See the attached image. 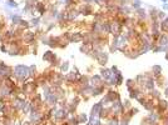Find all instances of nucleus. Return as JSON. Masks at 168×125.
Here are the masks:
<instances>
[{
	"instance_id": "obj_1",
	"label": "nucleus",
	"mask_w": 168,
	"mask_h": 125,
	"mask_svg": "<svg viewBox=\"0 0 168 125\" xmlns=\"http://www.w3.org/2000/svg\"><path fill=\"white\" fill-rule=\"evenodd\" d=\"M13 78L18 84L29 80V66L25 64H16L13 66Z\"/></svg>"
},
{
	"instance_id": "obj_2",
	"label": "nucleus",
	"mask_w": 168,
	"mask_h": 125,
	"mask_svg": "<svg viewBox=\"0 0 168 125\" xmlns=\"http://www.w3.org/2000/svg\"><path fill=\"white\" fill-rule=\"evenodd\" d=\"M36 39H38V33L34 29H28L21 34V41L25 45H34L36 44Z\"/></svg>"
},
{
	"instance_id": "obj_3",
	"label": "nucleus",
	"mask_w": 168,
	"mask_h": 125,
	"mask_svg": "<svg viewBox=\"0 0 168 125\" xmlns=\"http://www.w3.org/2000/svg\"><path fill=\"white\" fill-rule=\"evenodd\" d=\"M80 73L78 71L77 68H74L73 71H68L67 74H65V84L67 85H70V86H75L78 83V80H79V78H80Z\"/></svg>"
},
{
	"instance_id": "obj_4",
	"label": "nucleus",
	"mask_w": 168,
	"mask_h": 125,
	"mask_svg": "<svg viewBox=\"0 0 168 125\" xmlns=\"http://www.w3.org/2000/svg\"><path fill=\"white\" fill-rule=\"evenodd\" d=\"M111 110H112V114L115 115V116H120V115H123L126 113V108L123 105L122 99H118V100L113 101L111 104Z\"/></svg>"
},
{
	"instance_id": "obj_5",
	"label": "nucleus",
	"mask_w": 168,
	"mask_h": 125,
	"mask_svg": "<svg viewBox=\"0 0 168 125\" xmlns=\"http://www.w3.org/2000/svg\"><path fill=\"white\" fill-rule=\"evenodd\" d=\"M79 16H80V11H79L78 6H73L70 8L69 10H67V21H68V24L77 23Z\"/></svg>"
},
{
	"instance_id": "obj_6",
	"label": "nucleus",
	"mask_w": 168,
	"mask_h": 125,
	"mask_svg": "<svg viewBox=\"0 0 168 125\" xmlns=\"http://www.w3.org/2000/svg\"><path fill=\"white\" fill-rule=\"evenodd\" d=\"M93 59L98 63L99 65H102V68H103V66L107 65V63L109 60V53L105 51V50H100V51H98L95 55L93 56Z\"/></svg>"
},
{
	"instance_id": "obj_7",
	"label": "nucleus",
	"mask_w": 168,
	"mask_h": 125,
	"mask_svg": "<svg viewBox=\"0 0 168 125\" xmlns=\"http://www.w3.org/2000/svg\"><path fill=\"white\" fill-rule=\"evenodd\" d=\"M79 11H80V15H83L84 18H87V16H91V15L94 14V8L92 4H80L79 6Z\"/></svg>"
},
{
	"instance_id": "obj_8",
	"label": "nucleus",
	"mask_w": 168,
	"mask_h": 125,
	"mask_svg": "<svg viewBox=\"0 0 168 125\" xmlns=\"http://www.w3.org/2000/svg\"><path fill=\"white\" fill-rule=\"evenodd\" d=\"M83 39H84V33L82 30L69 31V38H68V41L69 43H82Z\"/></svg>"
},
{
	"instance_id": "obj_9",
	"label": "nucleus",
	"mask_w": 168,
	"mask_h": 125,
	"mask_svg": "<svg viewBox=\"0 0 168 125\" xmlns=\"http://www.w3.org/2000/svg\"><path fill=\"white\" fill-rule=\"evenodd\" d=\"M35 10H36V13H39L40 18H44L45 15L48 14V5H47V3L43 1V0H39L36 3V5H35Z\"/></svg>"
},
{
	"instance_id": "obj_10",
	"label": "nucleus",
	"mask_w": 168,
	"mask_h": 125,
	"mask_svg": "<svg viewBox=\"0 0 168 125\" xmlns=\"http://www.w3.org/2000/svg\"><path fill=\"white\" fill-rule=\"evenodd\" d=\"M63 41V36L62 35H58V36H49V40H48V45L50 49H56L60 46V44Z\"/></svg>"
},
{
	"instance_id": "obj_11",
	"label": "nucleus",
	"mask_w": 168,
	"mask_h": 125,
	"mask_svg": "<svg viewBox=\"0 0 168 125\" xmlns=\"http://www.w3.org/2000/svg\"><path fill=\"white\" fill-rule=\"evenodd\" d=\"M156 89V80H154V78L152 77V74H148L147 77V80H146V83L143 85V90L144 91H151Z\"/></svg>"
},
{
	"instance_id": "obj_12",
	"label": "nucleus",
	"mask_w": 168,
	"mask_h": 125,
	"mask_svg": "<svg viewBox=\"0 0 168 125\" xmlns=\"http://www.w3.org/2000/svg\"><path fill=\"white\" fill-rule=\"evenodd\" d=\"M9 19L11 21V28H16V26H19L20 21L23 20V16L19 13H10L9 14Z\"/></svg>"
},
{
	"instance_id": "obj_13",
	"label": "nucleus",
	"mask_w": 168,
	"mask_h": 125,
	"mask_svg": "<svg viewBox=\"0 0 168 125\" xmlns=\"http://www.w3.org/2000/svg\"><path fill=\"white\" fill-rule=\"evenodd\" d=\"M104 84V80L102 79V77L99 74H93L91 75V79H89V85H92L93 88L94 86H99V85H103Z\"/></svg>"
},
{
	"instance_id": "obj_14",
	"label": "nucleus",
	"mask_w": 168,
	"mask_h": 125,
	"mask_svg": "<svg viewBox=\"0 0 168 125\" xmlns=\"http://www.w3.org/2000/svg\"><path fill=\"white\" fill-rule=\"evenodd\" d=\"M99 73H100L99 75L102 77V79H103L104 81H108V80L113 77V73H112V70H111V68H105V66H103Z\"/></svg>"
},
{
	"instance_id": "obj_15",
	"label": "nucleus",
	"mask_w": 168,
	"mask_h": 125,
	"mask_svg": "<svg viewBox=\"0 0 168 125\" xmlns=\"http://www.w3.org/2000/svg\"><path fill=\"white\" fill-rule=\"evenodd\" d=\"M103 108H104V105L102 104L100 101H99V103H95V104L92 106L91 114H89V115H93V116H98V118H99V114H100V111L103 110Z\"/></svg>"
},
{
	"instance_id": "obj_16",
	"label": "nucleus",
	"mask_w": 168,
	"mask_h": 125,
	"mask_svg": "<svg viewBox=\"0 0 168 125\" xmlns=\"http://www.w3.org/2000/svg\"><path fill=\"white\" fill-rule=\"evenodd\" d=\"M134 11H135L134 15H135V19H137V20L146 21V19L148 18V13L146 11V9H143V6L139 8V9H137V10H134Z\"/></svg>"
},
{
	"instance_id": "obj_17",
	"label": "nucleus",
	"mask_w": 168,
	"mask_h": 125,
	"mask_svg": "<svg viewBox=\"0 0 168 125\" xmlns=\"http://www.w3.org/2000/svg\"><path fill=\"white\" fill-rule=\"evenodd\" d=\"M29 24H30V29L38 30V29L40 28V24H42V18L40 16H33L29 20Z\"/></svg>"
},
{
	"instance_id": "obj_18",
	"label": "nucleus",
	"mask_w": 168,
	"mask_h": 125,
	"mask_svg": "<svg viewBox=\"0 0 168 125\" xmlns=\"http://www.w3.org/2000/svg\"><path fill=\"white\" fill-rule=\"evenodd\" d=\"M107 85H105V81L103 85H99V86H94L93 88V93H92V96H99V95H102L104 91H107Z\"/></svg>"
},
{
	"instance_id": "obj_19",
	"label": "nucleus",
	"mask_w": 168,
	"mask_h": 125,
	"mask_svg": "<svg viewBox=\"0 0 168 125\" xmlns=\"http://www.w3.org/2000/svg\"><path fill=\"white\" fill-rule=\"evenodd\" d=\"M0 70H3L5 74H7V77H13V66H10V65H8L7 63L4 61H0Z\"/></svg>"
},
{
	"instance_id": "obj_20",
	"label": "nucleus",
	"mask_w": 168,
	"mask_h": 125,
	"mask_svg": "<svg viewBox=\"0 0 168 125\" xmlns=\"http://www.w3.org/2000/svg\"><path fill=\"white\" fill-rule=\"evenodd\" d=\"M89 79H91V75H87V74L83 75V74H82L75 86H85V85H89Z\"/></svg>"
},
{
	"instance_id": "obj_21",
	"label": "nucleus",
	"mask_w": 168,
	"mask_h": 125,
	"mask_svg": "<svg viewBox=\"0 0 168 125\" xmlns=\"http://www.w3.org/2000/svg\"><path fill=\"white\" fill-rule=\"evenodd\" d=\"M147 77H148V74H139V75H137L135 79H134L135 80V85L143 88V85H144L146 80H147Z\"/></svg>"
},
{
	"instance_id": "obj_22",
	"label": "nucleus",
	"mask_w": 168,
	"mask_h": 125,
	"mask_svg": "<svg viewBox=\"0 0 168 125\" xmlns=\"http://www.w3.org/2000/svg\"><path fill=\"white\" fill-rule=\"evenodd\" d=\"M55 21L58 23V24H64V23H68L67 21V10H60L59 11V14H58V16H56Z\"/></svg>"
},
{
	"instance_id": "obj_23",
	"label": "nucleus",
	"mask_w": 168,
	"mask_h": 125,
	"mask_svg": "<svg viewBox=\"0 0 168 125\" xmlns=\"http://www.w3.org/2000/svg\"><path fill=\"white\" fill-rule=\"evenodd\" d=\"M77 118H78L79 125H85L89 121V115H87L85 113H79V114H77Z\"/></svg>"
},
{
	"instance_id": "obj_24",
	"label": "nucleus",
	"mask_w": 168,
	"mask_h": 125,
	"mask_svg": "<svg viewBox=\"0 0 168 125\" xmlns=\"http://www.w3.org/2000/svg\"><path fill=\"white\" fill-rule=\"evenodd\" d=\"M107 123L105 125H119V116H115V115H111L109 118L105 120Z\"/></svg>"
},
{
	"instance_id": "obj_25",
	"label": "nucleus",
	"mask_w": 168,
	"mask_h": 125,
	"mask_svg": "<svg viewBox=\"0 0 168 125\" xmlns=\"http://www.w3.org/2000/svg\"><path fill=\"white\" fill-rule=\"evenodd\" d=\"M38 75V71H36V66L35 65H29V80H33L35 79Z\"/></svg>"
},
{
	"instance_id": "obj_26",
	"label": "nucleus",
	"mask_w": 168,
	"mask_h": 125,
	"mask_svg": "<svg viewBox=\"0 0 168 125\" xmlns=\"http://www.w3.org/2000/svg\"><path fill=\"white\" fill-rule=\"evenodd\" d=\"M69 68H70V63L69 61H62L60 65H59V71L60 73H68L69 71Z\"/></svg>"
},
{
	"instance_id": "obj_27",
	"label": "nucleus",
	"mask_w": 168,
	"mask_h": 125,
	"mask_svg": "<svg viewBox=\"0 0 168 125\" xmlns=\"http://www.w3.org/2000/svg\"><path fill=\"white\" fill-rule=\"evenodd\" d=\"M147 94H148V95H149L151 98H152V99H154L156 101H157L158 99H161V98H162V96H161V91L157 90V89H153V90L148 91Z\"/></svg>"
},
{
	"instance_id": "obj_28",
	"label": "nucleus",
	"mask_w": 168,
	"mask_h": 125,
	"mask_svg": "<svg viewBox=\"0 0 168 125\" xmlns=\"http://www.w3.org/2000/svg\"><path fill=\"white\" fill-rule=\"evenodd\" d=\"M162 75V66L161 65H154L152 68V77L157 78V77H161Z\"/></svg>"
},
{
	"instance_id": "obj_29",
	"label": "nucleus",
	"mask_w": 168,
	"mask_h": 125,
	"mask_svg": "<svg viewBox=\"0 0 168 125\" xmlns=\"http://www.w3.org/2000/svg\"><path fill=\"white\" fill-rule=\"evenodd\" d=\"M129 121H131V118L127 115L126 113H124L123 115L119 116V125H131L129 124Z\"/></svg>"
},
{
	"instance_id": "obj_30",
	"label": "nucleus",
	"mask_w": 168,
	"mask_h": 125,
	"mask_svg": "<svg viewBox=\"0 0 168 125\" xmlns=\"http://www.w3.org/2000/svg\"><path fill=\"white\" fill-rule=\"evenodd\" d=\"M5 5H7L8 9H18L19 8V3H16L15 0H7Z\"/></svg>"
},
{
	"instance_id": "obj_31",
	"label": "nucleus",
	"mask_w": 168,
	"mask_h": 125,
	"mask_svg": "<svg viewBox=\"0 0 168 125\" xmlns=\"http://www.w3.org/2000/svg\"><path fill=\"white\" fill-rule=\"evenodd\" d=\"M126 114H127V115H128V116H129L131 119H132V118L134 116V115H135V114H138V109H137V108H133V106H132V108L127 109V110H126Z\"/></svg>"
},
{
	"instance_id": "obj_32",
	"label": "nucleus",
	"mask_w": 168,
	"mask_h": 125,
	"mask_svg": "<svg viewBox=\"0 0 168 125\" xmlns=\"http://www.w3.org/2000/svg\"><path fill=\"white\" fill-rule=\"evenodd\" d=\"M142 1L140 0H132L131 1V8L132 9H134V10H137V9H139V8H142Z\"/></svg>"
},
{
	"instance_id": "obj_33",
	"label": "nucleus",
	"mask_w": 168,
	"mask_h": 125,
	"mask_svg": "<svg viewBox=\"0 0 168 125\" xmlns=\"http://www.w3.org/2000/svg\"><path fill=\"white\" fill-rule=\"evenodd\" d=\"M126 86H127V89H128V91L131 90V89H133L134 86H135V80L134 79H127Z\"/></svg>"
},
{
	"instance_id": "obj_34",
	"label": "nucleus",
	"mask_w": 168,
	"mask_h": 125,
	"mask_svg": "<svg viewBox=\"0 0 168 125\" xmlns=\"http://www.w3.org/2000/svg\"><path fill=\"white\" fill-rule=\"evenodd\" d=\"M115 77V86H119V85H122L123 83V75H122V71L117 74V75H114Z\"/></svg>"
},
{
	"instance_id": "obj_35",
	"label": "nucleus",
	"mask_w": 168,
	"mask_h": 125,
	"mask_svg": "<svg viewBox=\"0 0 168 125\" xmlns=\"http://www.w3.org/2000/svg\"><path fill=\"white\" fill-rule=\"evenodd\" d=\"M0 51L3 54H8V44H5V43L0 44Z\"/></svg>"
},
{
	"instance_id": "obj_36",
	"label": "nucleus",
	"mask_w": 168,
	"mask_h": 125,
	"mask_svg": "<svg viewBox=\"0 0 168 125\" xmlns=\"http://www.w3.org/2000/svg\"><path fill=\"white\" fill-rule=\"evenodd\" d=\"M166 16H167V15H166V13H164V11H161V10H158V14H157V19H158V20H163V19H164V18H166Z\"/></svg>"
},
{
	"instance_id": "obj_37",
	"label": "nucleus",
	"mask_w": 168,
	"mask_h": 125,
	"mask_svg": "<svg viewBox=\"0 0 168 125\" xmlns=\"http://www.w3.org/2000/svg\"><path fill=\"white\" fill-rule=\"evenodd\" d=\"M123 101V105H124V108L127 109H129V108H132V105H131V100L129 99H124V100H122Z\"/></svg>"
},
{
	"instance_id": "obj_38",
	"label": "nucleus",
	"mask_w": 168,
	"mask_h": 125,
	"mask_svg": "<svg viewBox=\"0 0 168 125\" xmlns=\"http://www.w3.org/2000/svg\"><path fill=\"white\" fill-rule=\"evenodd\" d=\"M163 10L168 11V3H163Z\"/></svg>"
},
{
	"instance_id": "obj_39",
	"label": "nucleus",
	"mask_w": 168,
	"mask_h": 125,
	"mask_svg": "<svg viewBox=\"0 0 168 125\" xmlns=\"http://www.w3.org/2000/svg\"><path fill=\"white\" fill-rule=\"evenodd\" d=\"M164 96L168 98V86L166 88V89H164Z\"/></svg>"
},
{
	"instance_id": "obj_40",
	"label": "nucleus",
	"mask_w": 168,
	"mask_h": 125,
	"mask_svg": "<svg viewBox=\"0 0 168 125\" xmlns=\"http://www.w3.org/2000/svg\"><path fill=\"white\" fill-rule=\"evenodd\" d=\"M166 54V60H168V53H164Z\"/></svg>"
},
{
	"instance_id": "obj_41",
	"label": "nucleus",
	"mask_w": 168,
	"mask_h": 125,
	"mask_svg": "<svg viewBox=\"0 0 168 125\" xmlns=\"http://www.w3.org/2000/svg\"><path fill=\"white\" fill-rule=\"evenodd\" d=\"M162 3H168V0H161Z\"/></svg>"
},
{
	"instance_id": "obj_42",
	"label": "nucleus",
	"mask_w": 168,
	"mask_h": 125,
	"mask_svg": "<svg viewBox=\"0 0 168 125\" xmlns=\"http://www.w3.org/2000/svg\"><path fill=\"white\" fill-rule=\"evenodd\" d=\"M0 3H1V0H0Z\"/></svg>"
},
{
	"instance_id": "obj_43",
	"label": "nucleus",
	"mask_w": 168,
	"mask_h": 125,
	"mask_svg": "<svg viewBox=\"0 0 168 125\" xmlns=\"http://www.w3.org/2000/svg\"><path fill=\"white\" fill-rule=\"evenodd\" d=\"M0 18H1V15H0Z\"/></svg>"
}]
</instances>
